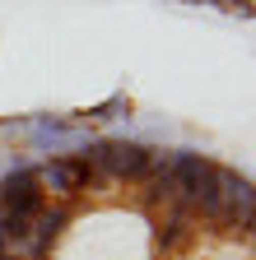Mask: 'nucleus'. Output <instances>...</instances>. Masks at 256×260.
I'll list each match as a JSON object with an SVG mask.
<instances>
[{"label": "nucleus", "mask_w": 256, "mask_h": 260, "mask_svg": "<svg viewBox=\"0 0 256 260\" xmlns=\"http://www.w3.org/2000/svg\"><path fill=\"white\" fill-rule=\"evenodd\" d=\"M38 181H42V195L56 205H70L79 200V195H89L93 186H98V177H93V168L84 162V153H51L38 162Z\"/></svg>", "instance_id": "nucleus-2"}, {"label": "nucleus", "mask_w": 256, "mask_h": 260, "mask_svg": "<svg viewBox=\"0 0 256 260\" xmlns=\"http://www.w3.org/2000/svg\"><path fill=\"white\" fill-rule=\"evenodd\" d=\"M84 162L93 168V177L98 181H135L145 186L149 172H154V149L140 144V140H89L84 149Z\"/></svg>", "instance_id": "nucleus-1"}, {"label": "nucleus", "mask_w": 256, "mask_h": 260, "mask_svg": "<svg viewBox=\"0 0 256 260\" xmlns=\"http://www.w3.org/2000/svg\"><path fill=\"white\" fill-rule=\"evenodd\" d=\"M42 205H47V195H42V181H38V162L10 158L5 172H0V209L33 223L42 214Z\"/></svg>", "instance_id": "nucleus-3"}, {"label": "nucleus", "mask_w": 256, "mask_h": 260, "mask_svg": "<svg viewBox=\"0 0 256 260\" xmlns=\"http://www.w3.org/2000/svg\"><path fill=\"white\" fill-rule=\"evenodd\" d=\"M196 5H214V0H196Z\"/></svg>", "instance_id": "nucleus-6"}, {"label": "nucleus", "mask_w": 256, "mask_h": 260, "mask_svg": "<svg viewBox=\"0 0 256 260\" xmlns=\"http://www.w3.org/2000/svg\"><path fill=\"white\" fill-rule=\"evenodd\" d=\"M121 116H131V98H126V93H117V98H107V103L79 112L84 125H107V121H121Z\"/></svg>", "instance_id": "nucleus-4"}, {"label": "nucleus", "mask_w": 256, "mask_h": 260, "mask_svg": "<svg viewBox=\"0 0 256 260\" xmlns=\"http://www.w3.org/2000/svg\"><path fill=\"white\" fill-rule=\"evenodd\" d=\"M5 251H10V237H5V228H0V260H10Z\"/></svg>", "instance_id": "nucleus-5"}]
</instances>
